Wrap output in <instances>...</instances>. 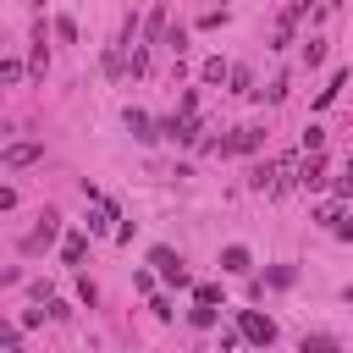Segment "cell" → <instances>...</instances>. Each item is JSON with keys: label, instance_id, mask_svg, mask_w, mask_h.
Segmentation results:
<instances>
[{"label": "cell", "instance_id": "4", "mask_svg": "<svg viewBox=\"0 0 353 353\" xmlns=\"http://www.w3.org/2000/svg\"><path fill=\"white\" fill-rule=\"evenodd\" d=\"M259 138H265L259 127H237L232 138H221V154H254V149H259Z\"/></svg>", "mask_w": 353, "mask_h": 353}, {"label": "cell", "instance_id": "15", "mask_svg": "<svg viewBox=\"0 0 353 353\" xmlns=\"http://www.w3.org/2000/svg\"><path fill=\"white\" fill-rule=\"evenodd\" d=\"M303 61L320 66V61H325V39H309V44H303Z\"/></svg>", "mask_w": 353, "mask_h": 353}, {"label": "cell", "instance_id": "19", "mask_svg": "<svg viewBox=\"0 0 353 353\" xmlns=\"http://www.w3.org/2000/svg\"><path fill=\"white\" fill-rule=\"evenodd\" d=\"M193 298H199V303H221V287H215V281H204V287H193Z\"/></svg>", "mask_w": 353, "mask_h": 353}, {"label": "cell", "instance_id": "7", "mask_svg": "<svg viewBox=\"0 0 353 353\" xmlns=\"http://www.w3.org/2000/svg\"><path fill=\"white\" fill-rule=\"evenodd\" d=\"M298 353H336V336H331V331H303Z\"/></svg>", "mask_w": 353, "mask_h": 353}, {"label": "cell", "instance_id": "14", "mask_svg": "<svg viewBox=\"0 0 353 353\" xmlns=\"http://www.w3.org/2000/svg\"><path fill=\"white\" fill-rule=\"evenodd\" d=\"M165 50H176V55H182V50H188V28H182V22H176V28H171V33H165Z\"/></svg>", "mask_w": 353, "mask_h": 353}, {"label": "cell", "instance_id": "1", "mask_svg": "<svg viewBox=\"0 0 353 353\" xmlns=\"http://www.w3.org/2000/svg\"><path fill=\"white\" fill-rule=\"evenodd\" d=\"M55 232H61V215H55V210H44V215H39V226L22 237V254H44V248L55 243Z\"/></svg>", "mask_w": 353, "mask_h": 353}, {"label": "cell", "instance_id": "5", "mask_svg": "<svg viewBox=\"0 0 353 353\" xmlns=\"http://www.w3.org/2000/svg\"><path fill=\"white\" fill-rule=\"evenodd\" d=\"M39 154H44L39 143H6V154H0V165H6V171H22V165H33Z\"/></svg>", "mask_w": 353, "mask_h": 353}, {"label": "cell", "instance_id": "11", "mask_svg": "<svg viewBox=\"0 0 353 353\" xmlns=\"http://www.w3.org/2000/svg\"><path fill=\"white\" fill-rule=\"evenodd\" d=\"M204 83H232V66H226L221 55H210V61H204Z\"/></svg>", "mask_w": 353, "mask_h": 353}, {"label": "cell", "instance_id": "17", "mask_svg": "<svg viewBox=\"0 0 353 353\" xmlns=\"http://www.w3.org/2000/svg\"><path fill=\"white\" fill-rule=\"evenodd\" d=\"M193 325L210 331V325H215V303H199V309H193Z\"/></svg>", "mask_w": 353, "mask_h": 353}, {"label": "cell", "instance_id": "22", "mask_svg": "<svg viewBox=\"0 0 353 353\" xmlns=\"http://www.w3.org/2000/svg\"><path fill=\"white\" fill-rule=\"evenodd\" d=\"M182 116H193V121H199V88H188V94H182Z\"/></svg>", "mask_w": 353, "mask_h": 353}, {"label": "cell", "instance_id": "6", "mask_svg": "<svg viewBox=\"0 0 353 353\" xmlns=\"http://www.w3.org/2000/svg\"><path fill=\"white\" fill-rule=\"evenodd\" d=\"M165 33H171V17H165V6H154L149 22H143V39H149V44H165Z\"/></svg>", "mask_w": 353, "mask_h": 353}, {"label": "cell", "instance_id": "3", "mask_svg": "<svg viewBox=\"0 0 353 353\" xmlns=\"http://www.w3.org/2000/svg\"><path fill=\"white\" fill-rule=\"evenodd\" d=\"M237 325H243V336H248L254 347H270V342H276V325H270L265 314H254V309H243V314H237Z\"/></svg>", "mask_w": 353, "mask_h": 353}, {"label": "cell", "instance_id": "8", "mask_svg": "<svg viewBox=\"0 0 353 353\" xmlns=\"http://www.w3.org/2000/svg\"><path fill=\"white\" fill-rule=\"evenodd\" d=\"M248 265H254V259H248V248H237V243H232V248H221V270H232V276H243Z\"/></svg>", "mask_w": 353, "mask_h": 353}, {"label": "cell", "instance_id": "2", "mask_svg": "<svg viewBox=\"0 0 353 353\" xmlns=\"http://www.w3.org/2000/svg\"><path fill=\"white\" fill-rule=\"evenodd\" d=\"M149 265H154V270H160L171 287H188V270H182V259H176L165 243H160V248H149Z\"/></svg>", "mask_w": 353, "mask_h": 353}, {"label": "cell", "instance_id": "20", "mask_svg": "<svg viewBox=\"0 0 353 353\" xmlns=\"http://www.w3.org/2000/svg\"><path fill=\"white\" fill-rule=\"evenodd\" d=\"M55 33H61V39L72 44V39H77V22H72V17H55Z\"/></svg>", "mask_w": 353, "mask_h": 353}, {"label": "cell", "instance_id": "10", "mask_svg": "<svg viewBox=\"0 0 353 353\" xmlns=\"http://www.w3.org/2000/svg\"><path fill=\"white\" fill-rule=\"evenodd\" d=\"M121 121H127V132H132V138H143V143H149V138H160V132L149 127V116H143V110H127Z\"/></svg>", "mask_w": 353, "mask_h": 353}, {"label": "cell", "instance_id": "21", "mask_svg": "<svg viewBox=\"0 0 353 353\" xmlns=\"http://www.w3.org/2000/svg\"><path fill=\"white\" fill-rule=\"evenodd\" d=\"M0 77L6 83H22V61H0Z\"/></svg>", "mask_w": 353, "mask_h": 353}, {"label": "cell", "instance_id": "16", "mask_svg": "<svg viewBox=\"0 0 353 353\" xmlns=\"http://www.w3.org/2000/svg\"><path fill=\"white\" fill-rule=\"evenodd\" d=\"M248 83H254V77H248V66H232V94H254Z\"/></svg>", "mask_w": 353, "mask_h": 353}, {"label": "cell", "instance_id": "9", "mask_svg": "<svg viewBox=\"0 0 353 353\" xmlns=\"http://www.w3.org/2000/svg\"><path fill=\"white\" fill-rule=\"evenodd\" d=\"M28 72H33V77H44V72H50V50H44V28L33 33V61H28Z\"/></svg>", "mask_w": 353, "mask_h": 353}, {"label": "cell", "instance_id": "13", "mask_svg": "<svg viewBox=\"0 0 353 353\" xmlns=\"http://www.w3.org/2000/svg\"><path fill=\"white\" fill-rule=\"evenodd\" d=\"M254 94H259V99H270V105H281V99H287V77H276L270 88H254Z\"/></svg>", "mask_w": 353, "mask_h": 353}, {"label": "cell", "instance_id": "18", "mask_svg": "<svg viewBox=\"0 0 353 353\" xmlns=\"http://www.w3.org/2000/svg\"><path fill=\"white\" fill-rule=\"evenodd\" d=\"M320 143H325V132H320V127H303V149H309V154H320Z\"/></svg>", "mask_w": 353, "mask_h": 353}, {"label": "cell", "instance_id": "23", "mask_svg": "<svg viewBox=\"0 0 353 353\" xmlns=\"http://www.w3.org/2000/svg\"><path fill=\"white\" fill-rule=\"evenodd\" d=\"M347 176H353V160H347Z\"/></svg>", "mask_w": 353, "mask_h": 353}, {"label": "cell", "instance_id": "12", "mask_svg": "<svg viewBox=\"0 0 353 353\" xmlns=\"http://www.w3.org/2000/svg\"><path fill=\"white\" fill-rule=\"evenodd\" d=\"M83 248H88V243H83V232H72V237L61 243V259H66V265H83Z\"/></svg>", "mask_w": 353, "mask_h": 353}]
</instances>
